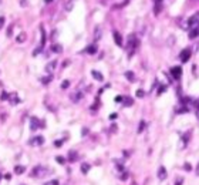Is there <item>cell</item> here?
Instances as JSON below:
<instances>
[{"label":"cell","mask_w":199,"mask_h":185,"mask_svg":"<svg viewBox=\"0 0 199 185\" xmlns=\"http://www.w3.org/2000/svg\"><path fill=\"white\" fill-rule=\"evenodd\" d=\"M50 174H51V170H48V168L44 167V165H37V167H34V170L31 171V175L36 177V178H44V177H47V175H50Z\"/></svg>","instance_id":"obj_1"},{"label":"cell","mask_w":199,"mask_h":185,"mask_svg":"<svg viewBox=\"0 0 199 185\" xmlns=\"http://www.w3.org/2000/svg\"><path fill=\"white\" fill-rule=\"evenodd\" d=\"M138 47V38L135 37V34H129L128 36V56L131 57L132 54H134V51H135V48Z\"/></svg>","instance_id":"obj_2"},{"label":"cell","mask_w":199,"mask_h":185,"mask_svg":"<svg viewBox=\"0 0 199 185\" xmlns=\"http://www.w3.org/2000/svg\"><path fill=\"white\" fill-rule=\"evenodd\" d=\"M191 56H192L191 48H184V50L181 51V54H179V59H181L182 63H188L189 59H191Z\"/></svg>","instance_id":"obj_3"},{"label":"cell","mask_w":199,"mask_h":185,"mask_svg":"<svg viewBox=\"0 0 199 185\" xmlns=\"http://www.w3.org/2000/svg\"><path fill=\"white\" fill-rule=\"evenodd\" d=\"M188 27H189V30H191V29H195V27H199V13L194 14L192 17H189V20H188Z\"/></svg>","instance_id":"obj_4"},{"label":"cell","mask_w":199,"mask_h":185,"mask_svg":"<svg viewBox=\"0 0 199 185\" xmlns=\"http://www.w3.org/2000/svg\"><path fill=\"white\" fill-rule=\"evenodd\" d=\"M171 75L175 78V80H179L181 78V75H182V67H179V66H175V67H172L171 69Z\"/></svg>","instance_id":"obj_5"},{"label":"cell","mask_w":199,"mask_h":185,"mask_svg":"<svg viewBox=\"0 0 199 185\" xmlns=\"http://www.w3.org/2000/svg\"><path fill=\"white\" fill-rule=\"evenodd\" d=\"M41 125H43V122L40 121L39 118H36V117H31V118H30V130L36 131V130L40 128Z\"/></svg>","instance_id":"obj_6"},{"label":"cell","mask_w":199,"mask_h":185,"mask_svg":"<svg viewBox=\"0 0 199 185\" xmlns=\"http://www.w3.org/2000/svg\"><path fill=\"white\" fill-rule=\"evenodd\" d=\"M29 144L33 145V147H39V145H41V144H44V137H41V135L34 137V138H31V140L29 141Z\"/></svg>","instance_id":"obj_7"},{"label":"cell","mask_w":199,"mask_h":185,"mask_svg":"<svg viewBox=\"0 0 199 185\" xmlns=\"http://www.w3.org/2000/svg\"><path fill=\"white\" fill-rule=\"evenodd\" d=\"M40 33H41V41H40V47L34 51V54H39V51L44 47V44H46V32H44V29L43 27H40Z\"/></svg>","instance_id":"obj_8"},{"label":"cell","mask_w":199,"mask_h":185,"mask_svg":"<svg viewBox=\"0 0 199 185\" xmlns=\"http://www.w3.org/2000/svg\"><path fill=\"white\" fill-rule=\"evenodd\" d=\"M157 174H158V180H159V181H163V180H166V175H168V174H166V170H165V167H159V168H158V172H157Z\"/></svg>","instance_id":"obj_9"},{"label":"cell","mask_w":199,"mask_h":185,"mask_svg":"<svg viewBox=\"0 0 199 185\" xmlns=\"http://www.w3.org/2000/svg\"><path fill=\"white\" fill-rule=\"evenodd\" d=\"M113 36H114V41H115V44L121 47V46L124 44V41H122V36L119 34L118 32H114V33H113Z\"/></svg>","instance_id":"obj_10"},{"label":"cell","mask_w":199,"mask_h":185,"mask_svg":"<svg viewBox=\"0 0 199 185\" xmlns=\"http://www.w3.org/2000/svg\"><path fill=\"white\" fill-rule=\"evenodd\" d=\"M161 10H162V0H158V1H155V6H154L155 16H158L159 13H161Z\"/></svg>","instance_id":"obj_11"},{"label":"cell","mask_w":199,"mask_h":185,"mask_svg":"<svg viewBox=\"0 0 199 185\" xmlns=\"http://www.w3.org/2000/svg\"><path fill=\"white\" fill-rule=\"evenodd\" d=\"M84 97V94L81 93V91H77V93H74V94H71V100L74 101V103H78L80 100Z\"/></svg>","instance_id":"obj_12"},{"label":"cell","mask_w":199,"mask_h":185,"mask_svg":"<svg viewBox=\"0 0 199 185\" xmlns=\"http://www.w3.org/2000/svg\"><path fill=\"white\" fill-rule=\"evenodd\" d=\"M198 36H199V27H195V29L189 30V38H196Z\"/></svg>","instance_id":"obj_13"},{"label":"cell","mask_w":199,"mask_h":185,"mask_svg":"<svg viewBox=\"0 0 199 185\" xmlns=\"http://www.w3.org/2000/svg\"><path fill=\"white\" fill-rule=\"evenodd\" d=\"M91 74H92V77H94L95 80H98V81H103V80H104L103 74L100 73V71H97V70H92V71H91Z\"/></svg>","instance_id":"obj_14"},{"label":"cell","mask_w":199,"mask_h":185,"mask_svg":"<svg viewBox=\"0 0 199 185\" xmlns=\"http://www.w3.org/2000/svg\"><path fill=\"white\" fill-rule=\"evenodd\" d=\"M56 64H57V61H51V63H48L47 67H46V71H47V73H51V71L56 69Z\"/></svg>","instance_id":"obj_15"},{"label":"cell","mask_w":199,"mask_h":185,"mask_svg":"<svg viewBox=\"0 0 199 185\" xmlns=\"http://www.w3.org/2000/svg\"><path fill=\"white\" fill-rule=\"evenodd\" d=\"M85 51H87L88 54H95V53H97V47H95L94 44H91V46H88V47L85 48Z\"/></svg>","instance_id":"obj_16"},{"label":"cell","mask_w":199,"mask_h":185,"mask_svg":"<svg viewBox=\"0 0 199 185\" xmlns=\"http://www.w3.org/2000/svg\"><path fill=\"white\" fill-rule=\"evenodd\" d=\"M132 98L131 97H124V100H122V104L125 106V107H129V106H132Z\"/></svg>","instance_id":"obj_17"},{"label":"cell","mask_w":199,"mask_h":185,"mask_svg":"<svg viewBox=\"0 0 199 185\" xmlns=\"http://www.w3.org/2000/svg\"><path fill=\"white\" fill-rule=\"evenodd\" d=\"M9 100H10L11 104H17V103H19V97H17V94H10V96H9Z\"/></svg>","instance_id":"obj_18"},{"label":"cell","mask_w":199,"mask_h":185,"mask_svg":"<svg viewBox=\"0 0 199 185\" xmlns=\"http://www.w3.org/2000/svg\"><path fill=\"white\" fill-rule=\"evenodd\" d=\"M125 78H127L128 81H135V74L132 73V71H127V73H125Z\"/></svg>","instance_id":"obj_19"},{"label":"cell","mask_w":199,"mask_h":185,"mask_svg":"<svg viewBox=\"0 0 199 185\" xmlns=\"http://www.w3.org/2000/svg\"><path fill=\"white\" fill-rule=\"evenodd\" d=\"M61 50H63V47L60 44H53L51 46V51H54V53H61Z\"/></svg>","instance_id":"obj_20"},{"label":"cell","mask_w":199,"mask_h":185,"mask_svg":"<svg viewBox=\"0 0 199 185\" xmlns=\"http://www.w3.org/2000/svg\"><path fill=\"white\" fill-rule=\"evenodd\" d=\"M24 171H26V168H24L23 165H17V167L14 168V172H16L17 175H20V174H23Z\"/></svg>","instance_id":"obj_21"},{"label":"cell","mask_w":199,"mask_h":185,"mask_svg":"<svg viewBox=\"0 0 199 185\" xmlns=\"http://www.w3.org/2000/svg\"><path fill=\"white\" fill-rule=\"evenodd\" d=\"M90 168H91V167H90L88 164H82V165H81V172H82V174H87V172L90 171Z\"/></svg>","instance_id":"obj_22"},{"label":"cell","mask_w":199,"mask_h":185,"mask_svg":"<svg viewBox=\"0 0 199 185\" xmlns=\"http://www.w3.org/2000/svg\"><path fill=\"white\" fill-rule=\"evenodd\" d=\"M16 40H17V43H23V41L26 40V33H20V34L17 36Z\"/></svg>","instance_id":"obj_23"},{"label":"cell","mask_w":199,"mask_h":185,"mask_svg":"<svg viewBox=\"0 0 199 185\" xmlns=\"http://www.w3.org/2000/svg\"><path fill=\"white\" fill-rule=\"evenodd\" d=\"M145 127H147V122L142 120L141 122H139V128H138V133H142L144 130H145Z\"/></svg>","instance_id":"obj_24"},{"label":"cell","mask_w":199,"mask_h":185,"mask_svg":"<svg viewBox=\"0 0 199 185\" xmlns=\"http://www.w3.org/2000/svg\"><path fill=\"white\" fill-rule=\"evenodd\" d=\"M188 111H189V107L184 106L182 108H178V110H176V112H178V114H184V112H188Z\"/></svg>","instance_id":"obj_25"},{"label":"cell","mask_w":199,"mask_h":185,"mask_svg":"<svg viewBox=\"0 0 199 185\" xmlns=\"http://www.w3.org/2000/svg\"><path fill=\"white\" fill-rule=\"evenodd\" d=\"M137 97H139V98L145 97V91L144 90H137Z\"/></svg>","instance_id":"obj_26"},{"label":"cell","mask_w":199,"mask_h":185,"mask_svg":"<svg viewBox=\"0 0 199 185\" xmlns=\"http://www.w3.org/2000/svg\"><path fill=\"white\" fill-rule=\"evenodd\" d=\"M77 158H78V157H77V152L74 154V151H71V152H70V161H76Z\"/></svg>","instance_id":"obj_27"},{"label":"cell","mask_w":199,"mask_h":185,"mask_svg":"<svg viewBox=\"0 0 199 185\" xmlns=\"http://www.w3.org/2000/svg\"><path fill=\"white\" fill-rule=\"evenodd\" d=\"M101 37V29H95V40H100Z\"/></svg>","instance_id":"obj_28"},{"label":"cell","mask_w":199,"mask_h":185,"mask_svg":"<svg viewBox=\"0 0 199 185\" xmlns=\"http://www.w3.org/2000/svg\"><path fill=\"white\" fill-rule=\"evenodd\" d=\"M68 85H70V81H68V80H64V81L61 83V88H67Z\"/></svg>","instance_id":"obj_29"},{"label":"cell","mask_w":199,"mask_h":185,"mask_svg":"<svg viewBox=\"0 0 199 185\" xmlns=\"http://www.w3.org/2000/svg\"><path fill=\"white\" fill-rule=\"evenodd\" d=\"M191 134H185L184 137H182V143H184V147L186 145V143H188V137H189Z\"/></svg>","instance_id":"obj_30"},{"label":"cell","mask_w":199,"mask_h":185,"mask_svg":"<svg viewBox=\"0 0 199 185\" xmlns=\"http://www.w3.org/2000/svg\"><path fill=\"white\" fill-rule=\"evenodd\" d=\"M44 185H58V181H57V180H51V181L46 182Z\"/></svg>","instance_id":"obj_31"},{"label":"cell","mask_w":199,"mask_h":185,"mask_svg":"<svg viewBox=\"0 0 199 185\" xmlns=\"http://www.w3.org/2000/svg\"><path fill=\"white\" fill-rule=\"evenodd\" d=\"M184 170H185V171H191V170H192V165H191V164H188V162H186V164H185V165H184Z\"/></svg>","instance_id":"obj_32"},{"label":"cell","mask_w":199,"mask_h":185,"mask_svg":"<svg viewBox=\"0 0 199 185\" xmlns=\"http://www.w3.org/2000/svg\"><path fill=\"white\" fill-rule=\"evenodd\" d=\"M165 90H166V85H161V87H159V90H158V94H162Z\"/></svg>","instance_id":"obj_33"},{"label":"cell","mask_w":199,"mask_h":185,"mask_svg":"<svg viewBox=\"0 0 199 185\" xmlns=\"http://www.w3.org/2000/svg\"><path fill=\"white\" fill-rule=\"evenodd\" d=\"M71 7H73V0H70V1L67 3V7H66V9H67V10H71Z\"/></svg>","instance_id":"obj_34"},{"label":"cell","mask_w":199,"mask_h":185,"mask_svg":"<svg viewBox=\"0 0 199 185\" xmlns=\"http://www.w3.org/2000/svg\"><path fill=\"white\" fill-rule=\"evenodd\" d=\"M182 182H184V178H182V177H179V180H176L175 185H182Z\"/></svg>","instance_id":"obj_35"},{"label":"cell","mask_w":199,"mask_h":185,"mask_svg":"<svg viewBox=\"0 0 199 185\" xmlns=\"http://www.w3.org/2000/svg\"><path fill=\"white\" fill-rule=\"evenodd\" d=\"M1 100H9V94L3 93V94H1Z\"/></svg>","instance_id":"obj_36"},{"label":"cell","mask_w":199,"mask_h":185,"mask_svg":"<svg viewBox=\"0 0 199 185\" xmlns=\"http://www.w3.org/2000/svg\"><path fill=\"white\" fill-rule=\"evenodd\" d=\"M122 100H124V97H115V101H117V103H119V101H121V103H122Z\"/></svg>","instance_id":"obj_37"},{"label":"cell","mask_w":199,"mask_h":185,"mask_svg":"<svg viewBox=\"0 0 199 185\" xmlns=\"http://www.w3.org/2000/svg\"><path fill=\"white\" fill-rule=\"evenodd\" d=\"M3 24H4V17H0V29L3 27Z\"/></svg>","instance_id":"obj_38"},{"label":"cell","mask_w":199,"mask_h":185,"mask_svg":"<svg viewBox=\"0 0 199 185\" xmlns=\"http://www.w3.org/2000/svg\"><path fill=\"white\" fill-rule=\"evenodd\" d=\"M61 143H63L61 140H58V141H56V147H61Z\"/></svg>","instance_id":"obj_39"},{"label":"cell","mask_w":199,"mask_h":185,"mask_svg":"<svg viewBox=\"0 0 199 185\" xmlns=\"http://www.w3.org/2000/svg\"><path fill=\"white\" fill-rule=\"evenodd\" d=\"M196 117H198V120H199V103H198V107H196Z\"/></svg>","instance_id":"obj_40"},{"label":"cell","mask_w":199,"mask_h":185,"mask_svg":"<svg viewBox=\"0 0 199 185\" xmlns=\"http://www.w3.org/2000/svg\"><path fill=\"white\" fill-rule=\"evenodd\" d=\"M111 120H114V118H117V114H111V117H110Z\"/></svg>","instance_id":"obj_41"},{"label":"cell","mask_w":199,"mask_h":185,"mask_svg":"<svg viewBox=\"0 0 199 185\" xmlns=\"http://www.w3.org/2000/svg\"><path fill=\"white\" fill-rule=\"evenodd\" d=\"M57 161H58V162H61V164H63V162H64V161H66V159H63V158H57Z\"/></svg>","instance_id":"obj_42"},{"label":"cell","mask_w":199,"mask_h":185,"mask_svg":"<svg viewBox=\"0 0 199 185\" xmlns=\"http://www.w3.org/2000/svg\"><path fill=\"white\" fill-rule=\"evenodd\" d=\"M4 178H6V180H10V178H11V175H10V174H7V175H4Z\"/></svg>","instance_id":"obj_43"},{"label":"cell","mask_w":199,"mask_h":185,"mask_svg":"<svg viewBox=\"0 0 199 185\" xmlns=\"http://www.w3.org/2000/svg\"><path fill=\"white\" fill-rule=\"evenodd\" d=\"M196 175H199V164L196 165Z\"/></svg>","instance_id":"obj_44"},{"label":"cell","mask_w":199,"mask_h":185,"mask_svg":"<svg viewBox=\"0 0 199 185\" xmlns=\"http://www.w3.org/2000/svg\"><path fill=\"white\" fill-rule=\"evenodd\" d=\"M46 1H47V3H50V1H51V0H46Z\"/></svg>","instance_id":"obj_45"},{"label":"cell","mask_w":199,"mask_h":185,"mask_svg":"<svg viewBox=\"0 0 199 185\" xmlns=\"http://www.w3.org/2000/svg\"><path fill=\"white\" fill-rule=\"evenodd\" d=\"M155 1H158V0H155Z\"/></svg>","instance_id":"obj_46"}]
</instances>
